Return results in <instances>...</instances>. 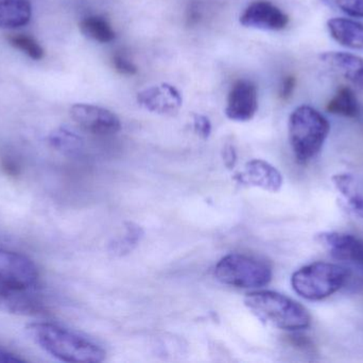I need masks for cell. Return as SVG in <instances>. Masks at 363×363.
<instances>
[{
  "mask_svg": "<svg viewBox=\"0 0 363 363\" xmlns=\"http://www.w3.org/2000/svg\"><path fill=\"white\" fill-rule=\"evenodd\" d=\"M26 332L36 345L60 362L99 363L106 357V352L97 343L55 324L31 323Z\"/></svg>",
  "mask_w": 363,
  "mask_h": 363,
  "instance_id": "obj_1",
  "label": "cell"
},
{
  "mask_svg": "<svg viewBox=\"0 0 363 363\" xmlns=\"http://www.w3.org/2000/svg\"><path fill=\"white\" fill-rule=\"evenodd\" d=\"M245 305L260 321L279 330L298 332L311 326L308 310L300 303L279 292H251L245 296Z\"/></svg>",
  "mask_w": 363,
  "mask_h": 363,
  "instance_id": "obj_2",
  "label": "cell"
},
{
  "mask_svg": "<svg viewBox=\"0 0 363 363\" xmlns=\"http://www.w3.org/2000/svg\"><path fill=\"white\" fill-rule=\"evenodd\" d=\"M330 131V121L307 104L292 111L288 121L289 142L296 161L306 164L323 148Z\"/></svg>",
  "mask_w": 363,
  "mask_h": 363,
  "instance_id": "obj_3",
  "label": "cell"
},
{
  "mask_svg": "<svg viewBox=\"0 0 363 363\" xmlns=\"http://www.w3.org/2000/svg\"><path fill=\"white\" fill-rule=\"evenodd\" d=\"M351 272L345 266L317 261L298 269L291 276L292 289L304 300H325L345 287Z\"/></svg>",
  "mask_w": 363,
  "mask_h": 363,
  "instance_id": "obj_4",
  "label": "cell"
},
{
  "mask_svg": "<svg viewBox=\"0 0 363 363\" xmlns=\"http://www.w3.org/2000/svg\"><path fill=\"white\" fill-rule=\"evenodd\" d=\"M220 283L239 289H260L272 281V266L262 258L245 254H230L215 266Z\"/></svg>",
  "mask_w": 363,
  "mask_h": 363,
  "instance_id": "obj_5",
  "label": "cell"
},
{
  "mask_svg": "<svg viewBox=\"0 0 363 363\" xmlns=\"http://www.w3.org/2000/svg\"><path fill=\"white\" fill-rule=\"evenodd\" d=\"M38 271L31 259L0 249V286L31 290L35 287Z\"/></svg>",
  "mask_w": 363,
  "mask_h": 363,
  "instance_id": "obj_6",
  "label": "cell"
},
{
  "mask_svg": "<svg viewBox=\"0 0 363 363\" xmlns=\"http://www.w3.org/2000/svg\"><path fill=\"white\" fill-rule=\"evenodd\" d=\"M70 115L81 128L96 136H113L121 129L119 117L102 107L87 104H74L70 109Z\"/></svg>",
  "mask_w": 363,
  "mask_h": 363,
  "instance_id": "obj_7",
  "label": "cell"
},
{
  "mask_svg": "<svg viewBox=\"0 0 363 363\" xmlns=\"http://www.w3.org/2000/svg\"><path fill=\"white\" fill-rule=\"evenodd\" d=\"M239 21L247 28L281 31L289 23V16L269 0H255L245 9Z\"/></svg>",
  "mask_w": 363,
  "mask_h": 363,
  "instance_id": "obj_8",
  "label": "cell"
},
{
  "mask_svg": "<svg viewBox=\"0 0 363 363\" xmlns=\"http://www.w3.org/2000/svg\"><path fill=\"white\" fill-rule=\"evenodd\" d=\"M258 109V91L255 83L247 79L236 81L228 93L225 114L235 121H247Z\"/></svg>",
  "mask_w": 363,
  "mask_h": 363,
  "instance_id": "obj_9",
  "label": "cell"
},
{
  "mask_svg": "<svg viewBox=\"0 0 363 363\" xmlns=\"http://www.w3.org/2000/svg\"><path fill=\"white\" fill-rule=\"evenodd\" d=\"M136 99L145 110L167 117L176 115L183 104L180 91L168 83L153 85L138 92Z\"/></svg>",
  "mask_w": 363,
  "mask_h": 363,
  "instance_id": "obj_10",
  "label": "cell"
},
{
  "mask_svg": "<svg viewBox=\"0 0 363 363\" xmlns=\"http://www.w3.org/2000/svg\"><path fill=\"white\" fill-rule=\"evenodd\" d=\"M318 241L335 259L363 269V240L353 234L328 232L318 234Z\"/></svg>",
  "mask_w": 363,
  "mask_h": 363,
  "instance_id": "obj_11",
  "label": "cell"
},
{
  "mask_svg": "<svg viewBox=\"0 0 363 363\" xmlns=\"http://www.w3.org/2000/svg\"><path fill=\"white\" fill-rule=\"evenodd\" d=\"M241 185L259 188L264 191L277 193L283 187V175L269 162L254 159L247 162L245 170L235 176Z\"/></svg>",
  "mask_w": 363,
  "mask_h": 363,
  "instance_id": "obj_12",
  "label": "cell"
},
{
  "mask_svg": "<svg viewBox=\"0 0 363 363\" xmlns=\"http://www.w3.org/2000/svg\"><path fill=\"white\" fill-rule=\"evenodd\" d=\"M320 60L363 91V58L345 51H325L320 55Z\"/></svg>",
  "mask_w": 363,
  "mask_h": 363,
  "instance_id": "obj_13",
  "label": "cell"
},
{
  "mask_svg": "<svg viewBox=\"0 0 363 363\" xmlns=\"http://www.w3.org/2000/svg\"><path fill=\"white\" fill-rule=\"evenodd\" d=\"M30 290L0 286V313L33 315L42 310V304Z\"/></svg>",
  "mask_w": 363,
  "mask_h": 363,
  "instance_id": "obj_14",
  "label": "cell"
},
{
  "mask_svg": "<svg viewBox=\"0 0 363 363\" xmlns=\"http://www.w3.org/2000/svg\"><path fill=\"white\" fill-rule=\"evenodd\" d=\"M332 38L341 46L363 51V23L345 17H335L328 21Z\"/></svg>",
  "mask_w": 363,
  "mask_h": 363,
  "instance_id": "obj_15",
  "label": "cell"
},
{
  "mask_svg": "<svg viewBox=\"0 0 363 363\" xmlns=\"http://www.w3.org/2000/svg\"><path fill=\"white\" fill-rule=\"evenodd\" d=\"M28 0H0V28L14 29L27 25L31 18Z\"/></svg>",
  "mask_w": 363,
  "mask_h": 363,
  "instance_id": "obj_16",
  "label": "cell"
},
{
  "mask_svg": "<svg viewBox=\"0 0 363 363\" xmlns=\"http://www.w3.org/2000/svg\"><path fill=\"white\" fill-rule=\"evenodd\" d=\"M326 110L330 114L347 119H358L362 114V107L358 102L357 96L351 87H339L332 99L326 104Z\"/></svg>",
  "mask_w": 363,
  "mask_h": 363,
  "instance_id": "obj_17",
  "label": "cell"
},
{
  "mask_svg": "<svg viewBox=\"0 0 363 363\" xmlns=\"http://www.w3.org/2000/svg\"><path fill=\"white\" fill-rule=\"evenodd\" d=\"M332 181L337 191L345 198L349 210L363 219V194L355 178L350 174H338L333 177Z\"/></svg>",
  "mask_w": 363,
  "mask_h": 363,
  "instance_id": "obj_18",
  "label": "cell"
},
{
  "mask_svg": "<svg viewBox=\"0 0 363 363\" xmlns=\"http://www.w3.org/2000/svg\"><path fill=\"white\" fill-rule=\"evenodd\" d=\"M143 237H144L143 228L138 224L129 222L125 224L123 234L111 241L108 251L117 257L128 255L138 246Z\"/></svg>",
  "mask_w": 363,
  "mask_h": 363,
  "instance_id": "obj_19",
  "label": "cell"
},
{
  "mask_svg": "<svg viewBox=\"0 0 363 363\" xmlns=\"http://www.w3.org/2000/svg\"><path fill=\"white\" fill-rule=\"evenodd\" d=\"M79 28L83 36L102 44L112 42L116 38L111 23L104 17L98 15L85 17L79 23Z\"/></svg>",
  "mask_w": 363,
  "mask_h": 363,
  "instance_id": "obj_20",
  "label": "cell"
},
{
  "mask_svg": "<svg viewBox=\"0 0 363 363\" xmlns=\"http://www.w3.org/2000/svg\"><path fill=\"white\" fill-rule=\"evenodd\" d=\"M49 143L53 148L65 153H77L83 146L81 136L72 130L64 127L59 128L49 136Z\"/></svg>",
  "mask_w": 363,
  "mask_h": 363,
  "instance_id": "obj_21",
  "label": "cell"
},
{
  "mask_svg": "<svg viewBox=\"0 0 363 363\" xmlns=\"http://www.w3.org/2000/svg\"><path fill=\"white\" fill-rule=\"evenodd\" d=\"M6 40L13 47L23 51L31 59L40 60L44 58V49L32 36H26V34H11Z\"/></svg>",
  "mask_w": 363,
  "mask_h": 363,
  "instance_id": "obj_22",
  "label": "cell"
},
{
  "mask_svg": "<svg viewBox=\"0 0 363 363\" xmlns=\"http://www.w3.org/2000/svg\"><path fill=\"white\" fill-rule=\"evenodd\" d=\"M328 1L350 16L363 18V0H328Z\"/></svg>",
  "mask_w": 363,
  "mask_h": 363,
  "instance_id": "obj_23",
  "label": "cell"
},
{
  "mask_svg": "<svg viewBox=\"0 0 363 363\" xmlns=\"http://www.w3.org/2000/svg\"><path fill=\"white\" fill-rule=\"evenodd\" d=\"M112 63L115 70L119 74L125 75V76H134L138 74V66L123 53H115L112 58Z\"/></svg>",
  "mask_w": 363,
  "mask_h": 363,
  "instance_id": "obj_24",
  "label": "cell"
},
{
  "mask_svg": "<svg viewBox=\"0 0 363 363\" xmlns=\"http://www.w3.org/2000/svg\"><path fill=\"white\" fill-rule=\"evenodd\" d=\"M194 130L200 138H209L211 134V123L208 117L202 114H194Z\"/></svg>",
  "mask_w": 363,
  "mask_h": 363,
  "instance_id": "obj_25",
  "label": "cell"
},
{
  "mask_svg": "<svg viewBox=\"0 0 363 363\" xmlns=\"http://www.w3.org/2000/svg\"><path fill=\"white\" fill-rule=\"evenodd\" d=\"M296 79L292 75H288L281 80V87H279V97L281 99L287 100L291 97L296 89Z\"/></svg>",
  "mask_w": 363,
  "mask_h": 363,
  "instance_id": "obj_26",
  "label": "cell"
},
{
  "mask_svg": "<svg viewBox=\"0 0 363 363\" xmlns=\"http://www.w3.org/2000/svg\"><path fill=\"white\" fill-rule=\"evenodd\" d=\"M223 160L226 168H234L237 161V153L236 151H235V147L233 146V145H226V146L224 147Z\"/></svg>",
  "mask_w": 363,
  "mask_h": 363,
  "instance_id": "obj_27",
  "label": "cell"
},
{
  "mask_svg": "<svg viewBox=\"0 0 363 363\" xmlns=\"http://www.w3.org/2000/svg\"><path fill=\"white\" fill-rule=\"evenodd\" d=\"M25 360L19 358L18 356L15 354L11 353V352L6 351V350L0 347V362L4 363H21Z\"/></svg>",
  "mask_w": 363,
  "mask_h": 363,
  "instance_id": "obj_28",
  "label": "cell"
}]
</instances>
